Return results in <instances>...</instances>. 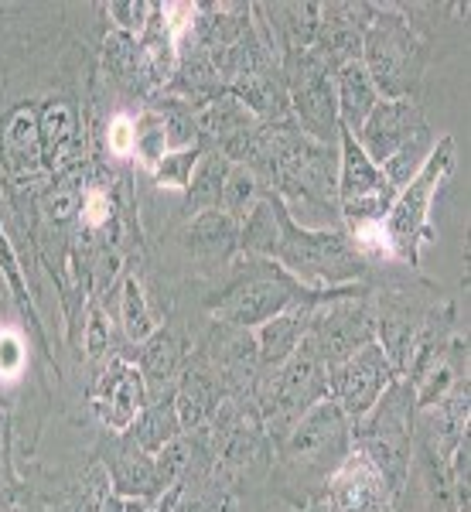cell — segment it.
<instances>
[{"label":"cell","instance_id":"4316f807","mask_svg":"<svg viewBox=\"0 0 471 512\" xmlns=\"http://www.w3.org/2000/svg\"><path fill=\"white\" fill-rule=\"evenodd\" d=\"M263 195H267V188H263V181L246 164H229L226 185H222V212L226 216L243 222L263 202Z\"/></svg>","mask_w":471,"mask_h":512},{"label":"cell","instance_id":"5b68a950","mask_svg":"<svg viewBox=\"0 0 471 512\" xmlns=\"http://www.w3.org/2000/svg\"><path fill=\"white\" fill-rule=\"evenodd\" d=\"M454 168V137H441L434 144L431 158L424 168L410 178L407 188L396 192V202L390 205L383 219L386 243L393 250V260L403 267H420V253L434 239V202L441 185L448 181Z\"/></svg>","mask_w":471,"mask_h":512},{"label":"cell","instance_id":"8992f818","mask_svg":"<svg viewBox=\"0 0 471 512\" xmlns=\"http://www.w3.org/2000/svg\"><path fill=\"white\" fill-rule=\"evenodd\" d=\"M413 420H417L413 386L403 376H396L390 390L379 396L376 407L352 424V448L366 454L379 472L390 478L396 492H407L413 461Z\"/></svg>","mask_w":471,"mask_h":512},{"label":"cell","instance_id":"7a4b0ae2","mask_svg":"<svg viewBox=\"0 0 471 512\" xmlns=\"http://www.w3.org/2000/svg\"><path fill=\"white\" fill-rule=\"evenodd\" d=\"M308 287H301L274 260H253V256H236L226 277L202 297V311L209 321L229 328L256 332L263 321L284 315L297 301H304Z\"/></svg>","mask_w":471,"mask_h":512},{"label":"cell","instance_id":"ac0fdd59","mask_svg":"<svg viewBox=\"0 0 471 512\" xmlns=\"http://www.w3.org/2000/svg\"><path fill=\"white\" fill-rule=\"evenodd\" d=\"M192 345H195V338L188 335V328L168 325V321H164L144 345H137L134 362L147 383V396L175 390V379L181 376V369H185L188 355H192Z\"/></svg>","mask_w":471,"mask_h":512},{"label":"cell","instance_id":"d6986e66","mask_svg":"<svg viewBox=\"0 0 471 512\" xmlns=\"http://www.w3.org/2000/svg\"><path fill=\"white\" fill-rule=\"evenodd\" d=\"M253 18L260 24L274 59L287 52H304L314 45L321 24V4L301 0V4H253Z\"/></svg>","mask_w":471,"mask_h":512},{"label":"cell","instance_id":"83f0119b","mask_svg":"<svg viewBox=\"0 0 471 512\" xmlns=\"http://www.w3.org/2000/svg\"><path fill=\"white\" fill-rule=\"evenodd\" d=\"M434 144H437L434 130H424V134H417L413 140H407V144H403L400 151H396L393 158L383 164V175L396 188V192H400V188H407L410 178L417 175L420 168H424L427 158H431V151H434Z\"/></svg>","mask_w":471,"mask_h":512},{"label":"cell","instance_id":"603a6c76","mask_svg":"<svg viewBox=\"0 0 471 512\" xmlns=\"http://www.w3.org/2000/svg\"><path fill=\"white\" fill-rule=\"evenodd\" d=\"M376 103H379V89L373 86V79H369L366 65L349 62L335 72V106H338V123H342V130L355 134V130L366 123L369 113L376 110Z\"/></svg>","mask_w":471,"mask_h":512},{"label":"cell","instance_id":"2e32d148","mask_svg":"<svg viewBox=\"0 0 471 512\" xmlns=\"http://www.w3.org/2000/svg\"><path fill=\"white\" fill-rule=\"evenodd\" d=\"M99 461H103L106 475H110V492L120 495V499L154 502L164 495L154 454L140 451L127 434L106 437L103 448H99Z\"/></svg>","mask_w":471,"mask_h":512},{"label":"cell","instance_id":"30bf717a","mask_svg":"<svg viewBox=\"0 0 471 512\" xmlns=\"http://www.w3.org/2000/svg\"><path fill=\"white\" fill-rule=\"evenodd\" d=\"M164 236L171 239V250H175L181 267H192L198 280H222L239 256V222L222 209L202 212V216L181 222L178 229Z\"/></svg>","mask_w":471,"mask_h":512},{"label":"cell","instance_id":"1f68e13d","mask_svg":"<svg viewBox=\"0 0 471 512\" xmlns=\"http://www.w3.org/2000/svg\"><path fill=\"white\" fill-rule=\"evenodd\" d=\"M233 502H236V512H297V509L287 506L284 499H277L267 485H263V489H256V492L239 495V499H233Z\"/></svg>","mask_w":471,"mask_h":512},{"label":"cell","instance_id":"9c48e42d","mask_svg":"<svg viewBox=\"0 0 471 512\" xmlns=\"http://www.w3.org/2000/svg\"><path fill=\"white\" fill-rule=\"evenodd\" d=\"M280 72L287 82V99H291V120L318 144H338V106H335V76L328 65L304 48V52L280 55Z\"/></svg>","mask_w":471,"mask_h":512},{"label":"cell","instance_id":"f1b7e54d","mask_svg":"<svg viewBox=\"0 0 471 512\" xmlns=\"http://www.w3.org/2000/svg\"><path fill=\"white\" fill-rule=\"evenodd\" d=\"M110 345H113V328L106 311L99 308L96 301H89L86 308V321H82V349H86V359L93 366H103L110 359Z\"/></svg>","mask_w":471,"mask_h":512},{"label":"cell","instance_id":"3957f363","mask_svg":"<svg viewBox=\"0 0 471 512\" xmlns=\"http://www.w3.org/2000/svg\"><path fill=\"white\" fill-rule=\"evenodd\" d=\"M427 62H431V41L407 21L400 4H373L362 35V65L379 89V99L420 103Z\"/></svg>","mask_w":471,"mask_h":512},{"label":"cell","instance_id":"cb8c5ba5","mask_svg":"<svg viewBox=\"0 0 471 512\" xmlns=\"http://www.w3.org/2000/svg\"><path fill=\"white\" fill-rule=\"evenodd\" d=\"M181 434L185 431H181V420H178V410H175V390L147 396L144 410H140L137 420L127 431L130 441L147 454H157L164 444H171Z\"/></svg>","mask_w":471,"mask_h":512},{"label":"cell","instance_id":"484cf974","mask_svg":"<svg viewBox=\"0 0 471 512\" xmlns=\"http://www.w3.org/2000/svg\"><path fill=\"white\" fill-rule=\"evenodd\" d=\"M277 243H280V198L274 192H267L250 216L239 222V256L274 260Z\"/></svg>","mask_w":471,"mask_h":512},{"label":"cell","instance_id":"e0dca14e","mask_svg":"<svg viewBox=\"0 0 471 512\" xmlns=\"http://www.w3.org/2000/svg\"><path fill=\"white\" fill-rule=\"evenodd\" d=\"M226 403V390H222L216 369L209 366L202 352H195L192 345V355H188L185 369L181 376L175 379V410H178V420H181V431L192 434L198 427H205L216 410Z\"/></svg>","mask_w":471,"mask_h":512},{"label":"cell","instance_id":"f546056e","mask_svg":"<svg viewBox=\"0 0 471 512\" xmlns=\"http://www.w3.org/2000/svg\"><path fill=\"white\" fill-rule=\"evenodd\" d=\"M151 11L154 4H144V0H113V4H103V14L110 21V28L117 31H127V35L140 38L147 28V21H151Z\"/></svg>","mask_w":471,"mask_h":512},{"label":"cell","instance_id":"d6a6232c","mask_svg":"<svg viewBox=\"0 0 471 512\" xmlns=\"http://www.w3.org/2000/svg\"><path fill=\"white\" fill-rule=\"evenodd\" d=\"M14 512H18V509H14Z\"/></svg>","mask_w":471,"mask_h":512},{"label":"cell","instance_id":"ba28073f","mask_svg":"<svg viewBox=\"0 0 471 512\" xmlns=\"http://www.w3.org/2000/svg\"><path fill=\"white\" fill-rule=\"evenodd\" d=\"M373 342H376V308L366 284L318 291L308 345L318 352L325 369H335L338 362H345L349 355Z\"/></svg>","mask_w":471,"mask_h":512},{"label":"cell","instance_id":"7402d4cb","mask_svg":"<svg viewBox=\"0 0 471 512\" xmlns=\"http://www.w3.org/2000/svg\"><path fill=\"white\" fill-rule=\"evenodd\" d=\"M229 164H233V161H229L226 154L209 151V147H205V154L198 158L195 171H192V181H188L185 195H181V205H178L175 219L168 222V229H164V233L178 229L181 222L202 216V212H216V209H222V185H226Z\"/></svg>","mask_w":471,"mask_h":512},{"label":"cell","instance_id":"9a60e30c","mask_svg":"<svg viewBox=\"0 0 471 512\" xmlns=\"http://www.w3.org/2000/svg\"><path fill=\"white\" fill-rule=\"evenodd\" d=\"M369 14H373V0H332L321 4V24L314 35L311 52L328 65V72L342 69L349 62H362V35H366Z\"/></svg>","mask_w":471,"mask_h":512},{"label":"cell","instance_id":"8fae6325","mask_svg":"<svg viewBox=\"0 0 471 512\" xmlns=\"http://www.w3.org/2000/svg\"><path fill=\"white\" fill-rule=\"evenodd\" d=\"M393 379V362L386 359L383 345L373 342L349 355L345 362H338L335 369H328V400L355 424V420L366 417L376 407L379 396L393 386Z\"/></svg>","mask_w":471,"mask_h":512},{"label":"cell","instance_id":"ffe728a7","mask_svg":"<svg viewBox=\"0 0 471 512\" xmlns=\"http://www.w3.org/2000/svg\"><path fill=\"white\" fill-rule=\"evenodd\" d=\"M314 304H318V291H308L304 301H297L294 308L284 311V315L263 321V325L253 332L256 359H260L263 373H267V369H277L280 362H287L304 345V338L311 332Z\"/></svg>","mask_w":471,"mask_h":512},{"label":"cell","instance_id":"7c38bea8","mask_svg":"<svg viewBox=\"0 0 471 512\" xmlns=\"http://www.w3.org/2000/svg\"><path fill=\"white\" fill-rule=\"evenodd\" d=\"M314 502L325 512H400L403 492L393 489L390 478L379 472L366 454L352 448L345 465L332 475V482Z\"/></svg>","mask_w":471,"mask_h":512},{"label":"cell","instance_id":"52a82bcc","mask_svg":"<svg viewBox=\"0 0 471 512\" xmlns=\"http://www.w3.org/2000/svg\"><path fill=\"white\" fill-rule=\"evenodd\" d=\"M321 400H328V369L304 338V345L291 359L263 373L260 390H256V417L270 441L277 444Z\"/></svg>","mask_w":471,"mask_h":512},{"label":"cell","instance_id":"44dd1931","mask_svg":"<svg viewBox=\"0 0 471 512\" xmlns=\"http://www.w3.org/2000/svg\"><path fill=\"white\" fill-rule=\"evenodd\" d=\"M226 93L239 99V103L263 123L291 120V99H287V82H284V72H280V62H270V65H263V69L250 72V76H243L239 82H233Z\"/></svg>","mask_w":471,"mask_h":512},{"label":"cell","instance_id":"4dcf8cb0","mask_svg":"<svg viewBox=\"0 0 471 512\" xmlns=\"http://www.w3.org/2000/svg\"><path fill=\"white\" fill-rule=\"evenodd\" d=\"M24 362H28V352H24L21 332H14V328L0 332V383H14L21 376Z\"/></svg>","mask_w":471,"mask_h":512},{"label":"cell","instance_id":"277c9868","mask_svg":"<svg viewBox=\"0 0 471 512\" xmlns=\"http://www.w3.org/2000/svg\"><path fill=\"white\" fill-rule=\"evenodd\" d=\"M274 263L291 274L308 291H332V287L366 284L369 263L352 246L345 229H301L280 205V243Z\"/></svg>","mask_w":471,"mask_h":512},{"label":"cell","instance_id":"5bb4252c","mask_svg":"<svg viewBox=\"0 0 471 512\" xmlns=\"http://www.w3.org/2000/svg\"><path fill=\"white\" fill-rule=\"evenodd\" d=\"M424 130H431V123H427L420 103H413V99H379L376 110L352 137L366 151V158L383 168L407 140L424 134Z\"/></svg>","mask_w":471,"mask_h":512},{"label":"cell","instance_id":"6da1fadb","mask_svg":"<svg viewBox=\"0 0 471 512\" xmlns=\"http://www.w3.org/2000/svg\"><path fill=\"white\" fill-rule=\"evenodd\" d=\"M352 454V420L321 400L291 427L284 441L274 444V465H270L267 489L284 499L287 506L304 512L325 492L332 475Z\"/></svg>","mask_w":471,"mask_h":512},{"label":"cell","instance_id":"d4e9b609","mask_svg":"<svg viewBox=\"0 0 471 512\" xmlns=\"http://www.w3.org/2000/svg\"><path fill=\"white\" fill-rule=\"evenodd\" d=\"M117 321H120V328H123V335H127L130 345H144L147 338L164 325L161 308H154V301H151V294H147L140 274H123Z\"/></svg>","mask_w":471,"mask_h":512},{"label":"cell","instance_id":"4fadbf2b","mask_svg":"<svg viewBox=\"0 0 471 512\" xmlns=\"http://www.w3.org/2000/svg\"><path fill=\"white\" fill-rule=\"evenodd\" d=\"M147 403V383L140 376L137 362L113 352L103 362L93 383V410L103 420L106 434H127L130 424Z\"/></svg>","mask_w":471,"mask_h":512}]
</instances>
